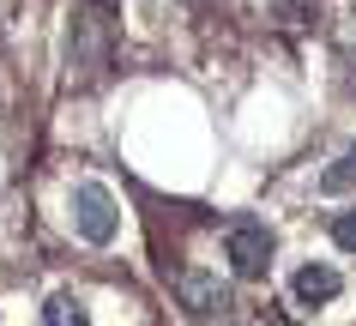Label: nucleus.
<instances>
[{"label": "nucleus", "instance_id": "9b49d317", "mask_svg": "<svg viewBox=\"0 0 356 326\" xmlns=\"http://www.w3.org/2000/svg\"><path fill=\"white\" fill-rule=\"evenodd\" d=\"M73 326H85V314H79V320H73Z\"/></svg>", "mask_w": 356, "mask_h": 326}, {"label": "nucleus", "instance_id": "f03ea898", "mask_svg": "<svg viewBox=\"0 0 356 326\" xmlns=\"http://www.w3.org/2000/svg\"><path fill=\"white\" fill-rule=\"evenodd\" d=\"M115 199H109V188L103 181H79L73 188V230L91 242V248H109L115 242Z\"/></svg>", "mask_w": 356, "mask_h": 326}, {"label": "nucleus", "instance_id": "f8f14e48", "mask_svg": "<svg viewBox=\"0 0 356 326\" xmlns=\"http://www.w3.org/2000/svg\"><path fill=\"white\" fill-rule=\"evenodd\" d=\"M218 326H224V320H218Z\"/></svg>", "mask_w": 356, "mask_h": 326}, {"label": "nucleus", "instance_id": "1a4fd4ad", "mask_svg": "<svg viewBox=\"0 0 356 326\" xmlns=\"http://www.w3.org/2000/svg\"><path fill=\"white\" fill-rule=\"evenodd\" d=\"M284 13H290V24H314V6L308 0H284Z\"/></svg>", "mask_w": 356, "mask_h": 326}, {"label": "nucleus", "instance_id": "39448f33", "mask_svg": "<svg viewBox=\"0 0 356 326\" xmlns=\"http://www.w3.org/2000/svg\"><path fill=\"white\" fill-rule=\"evenodd\" d=\"M290 290H296L302 308H320V302H332L338 290H344V278H338L332 266H302L296 278H290Z\"/></svg>", "mask_w": 356, "mask_h": 326}, {"label": "nucleus", "instance_id": "20e7f679", "mask_svg": "<svg viewBox=\"0 0 356 326\" xmlns=\"http://www.w3.org/2000/svg\"><path fill=\"white\" fill-rule=\"evenodd\" d=\"M67 67H73L79 85L103 79V67H109V24H103V19H73V37H67Z\"/></svg>", "mask_w": 356, "mask_h": 326}, {"label": "nucleus", "instance_id": "9d476101", "mask_svg": "<svg viewBox=\"0 0 356 326\" xmlns=\"http://www.w3.org/2000/svg\"><path fill=\"white\" fill-rule=\"evenodd\" d=\"M85 6H109V0H85Z\"/></svg>", "mask_w": 356, "mask_h": 326}, {"label": "nucleus", "instance_id": "0eeeda50", "mask_svg": "<svg viewBox=\"0 0 356 326\" xmlns=\"http://www.w3.org/2000/svg\"><path fill=\"white\" fill-rule=\"evenodd\" d=\"M332 242L344 254H356V211H338V218H332Z\"/></svg>", "mask_w": 356, "mask_h": 326}, {"label": "nucleus", "instance_id": "7ed1b4c3", "mask_svg": "<svg viewBox=\"0 0 356 326\" xmlns=\"http://www.w3.org/2000/svg\"><path fill=\"white\" fill-rule=\"evenodd\" d=\"M272 230L266 224H254V218H242V224H229V236H224V260H229V272L236 278H266V266H272Z\"/></svg>", "mask_w": 356, "mask_h": 326}, {"label": "nucleus", "instance_id": "f257e3e1", "mask_svg": "<svg viewBox=\"0 0 356 326\" xmlns=\"http://www.w3.org/2000/svg\"><path fill=\"white\" fill-rule=\"evenodd\" d=\"M175 302L188 308L193 320H229V314H236V290H229L218 272L188 266V272H175Z\"/></svg>", "mask_w": 356, "mask_h": 326}, {"label": "nucleus", "instance_id": "6e6552de", "mask_svg": "<svg viewBox=\"0 0 356 326\" xmlns=\"http://www.w3.org/2000/svg\"><path fill=\"white\" fill-rule=\"evenodd\" d=\"M42 320H49V326H73V320H79V302H73V296H55Z\"/></svg>", "mask_w": 356, "mask_h": 326}, {"label": "nucleus", "instance_id": "423d86ee", "mask_svg": "<svg viewBox=\"0 0 356 326\" xmlns=\"http://www.w3.org/2000/svg\"><path fill=\"white\" fill-rule=\"evenodd\" d=\"M344 188H356V145H350L344 157H338V163H332L326 175H320V193H344Z\"/></svg>", "mask_w": 356, "mask_h": 326}]
</instances>
